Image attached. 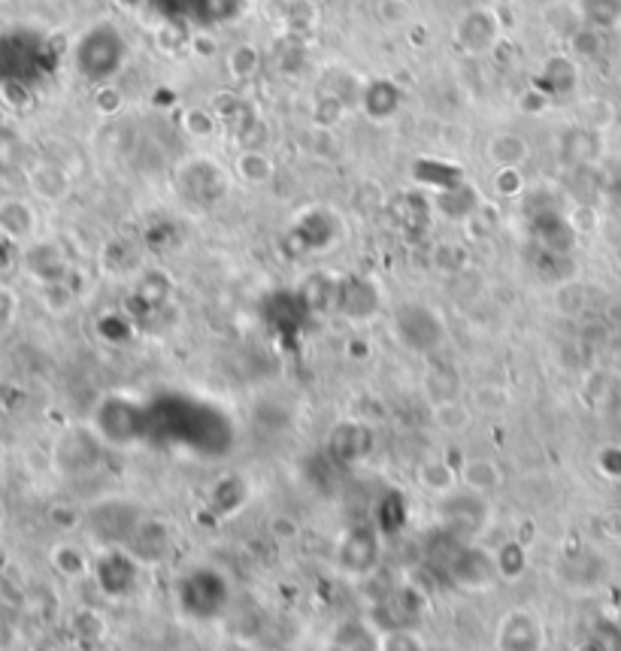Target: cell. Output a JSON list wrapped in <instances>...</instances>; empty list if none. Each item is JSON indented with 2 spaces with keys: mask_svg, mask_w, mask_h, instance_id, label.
<instances>
[{
  "mask_svg": "<svg viewBox=\"0 0 621 651\" xmlns=\"http://www.w3.org/2000/svg\"><path fill=\"white\" fill-rule=\"evenodd\" d=\"M461 479H464V486L473 488L476 494H492V491H497L501 482H504V476H501V470H497V464L485 458L470 460L464 470H461Z\"/></svg>",
  "mask_w": 621,
  "mask_h": 651,
  "instance_id": "cell-3",
  "label": "cell"
},
{
  "mask_svg": "<svg viewBox=\"0 0 621 651\" xmlns=\"http://www.w3.org/2000/svg\"><path fill=\"white\" fill-rule=\"evenodd\" d=\"M7 522V506H3V500H0V527Z\"/></svg>",
  "mask_w": 621,
  "mask_h": 651,
  "instance_id": "cell-5",
  "label": "cell"
},
{
  "mask_svg": "<svg viewBox=\"0 0 621 651\" xmlns=\"http://www.w3.org/2000/svg\"><path fill=\"white\" fill-rule=\"evenodd\" d=\"M543 625L533 613H509L497 627L501 651H543Z\"/></svg>",
  "mask_w": 621,
  "mask_h": 651,
  "instance_id": "cell-1",
  "label": "cell"
},
{
  "mask_svg": "<svg viewBox=\"0 0 621 651\" xmlns=\"http://www.w3.org/2000/svg\"><path fill=\"white\" fill-rule=\"evenodd\" d=\"M379 651H425V642L410 630H391L379 642Z\"/></svg>",
  "mask_w": 621,
  "mask_h": 651,
  "instance_id": "cell-4",
  "label": "cell"
},
{
  "mask_svg": "<svg viewBox=\"0 0 621 651\" xmlns=\"http://www.w3.org/2000/svg\"><path fill=\"white\" fill-rule=\"evenodd\" d=\"M37 216L25 201H0V237L10 243H25L34 237Z\"/></svg>",
  "mask_w": 621,
  "mask_h": 651,
  "instance_id": "cell-2",
  "label": "cell"
}]
</instances>
